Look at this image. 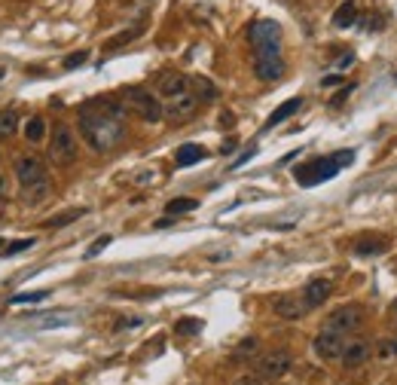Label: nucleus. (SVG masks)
Wrapping results in <instances>:
<instances>
[{
  "label": "nucleus",
  "instance_id": "obj_1",
  "mask_svg": "<svg viewBox=\"0 0 397 385\" xmlns=\"http://www.w3.org/2000/svg\"><path fill=\"white\" fill-rule=\"evenodd\" d=\"M80 135L95 153H111L125 138V104L98 95L80 107Z\"/></svg>",
  "mask_w": 397,
  "mask_h": 385
},
{
  "label": "nucleus",
  "instance_id": "obj_2",
  "mask_svg": "<svg viewBox=\"0 0 397 385\" xmlns=\"http://www.w3.org/2000/svg\"><path fill=\"white\" fill-rule=\"evenodd\" d=\"M351 162H354L351 150H340V153H330V156H318V159H312V162L297 169V183L300 187H318V183L336 178V174Z\"/></svg>",
  "mask_w": 397,
  "mask_h": 385
},
{
  "label": "nucleus",
  "instance_id": "obj_3",
  "mask_svg": "<svg viewBox=\"0 0 397 385\" xmlns=\"http://www.w3.org/2000/svg\"><path fill=\"white\" fill-rule=\"evenodd\" d=\"M248 40H251V46H254V58L281 55V24L272 22V19L251 22Z\"/></svg>",
  "mask_w": 397,
  "mask_h": 385
},
{
  "label": "nucleus",
  "instance_id": "obj_4",
  "mask_svg": "<svg viewBox=\"0 0 397 385\" xmlns=\"http://www.w3.org/2000/svg\"><path fill=\"white\" fill-rule=\"evenodd\" d=\"M80 156V141L67 122H58L49 135V159L55 165H74Z\"/></svg>",
  "mask_w": 397,
  "mask_h": 385
},
{
  "label": "nucleus",
  "instance_id": "obj_5",
  "mask_svg": "<svg viewBox=\"0 0 397 385\" xmlns=\"http://www.w3.org/2000/svg\"><path fill=\"white\" fill-rule=\"evenodd\" d=\"M123 104L129 107L134 116H141V122H159L162 120V102L153 95V92L141 89V86H132L123 92Z\"/></svg>",
  "mask_w": 397,
  "mask_h": 385
},
{
  "label": "nucleus",
  "instance_id": "obj_6",
  "mask_svg": "<svg viewBox=\"0 0 397 385\" xmlns=\"http://www.w3.org/2000/svg\"><path fill=\"white\" fill-rule=\"evenodd\" d=\"M291 364H293L291 351L275 349V351H266V355L254 364V373L260 376V379H281V376L291 370Z\"/></svg>",
  "mask_w": 397,
  "mask_h": 385
},
{
  "label": "nucleus",
  "instance_id": "obj_7",
  "mask_svg": "<svg viewBox=\"0 0 397 385\" xmlns=\"http://www.w3.org/2000/svg\"><path fill=\"white\" fill-rule=\"evenodd\" d=\"M199 104L202 102L193 95V89L190 92H181V95H174V98H165L162 116H165V120H172V122H183V120H190V116L199 111Z\"/></svg>",
  "mask_w": 397,
  "mask_h": 385
},
{
  "label": "nucleus",
  "instance_id": "obj_8",
  "mask_svg": "<svg viewBox=\"0 0 397 385\" xmlns=\"http://www.w3.org/2000/svg\"><path fill=\"white\" fill-rule=\"evenodd\" d=\"M361 318H364V312H361V306H340L336 312L327 315V321H324V328L327 330H333V333H351V330H358L361 328Z\"/></svg>",
  "mask_w": 397,
  "mask_h": 385
},
{
  "label": "nucleus",
  "instance_id": "obj_9",
  "mask_svg": "<svg viewBox=\"0 0 397 385\" xmlns=\"http://www.w3.org/2000/svg\"><path fill=\"white\" fill-rule=\"evenodd\" d=\"M15 178H19L22 187H31V183H40V181H46V162L40 156H22L19 162H15Z\"/></svg>",
  "mask_w": 397,
  "mask_h": 385
},
{
  "label": "nucleus",
  "instance_id": "obj_10",
  "mask_svg": "<svg viewBox=\"0 0 397 385\" xmlns=\"http://www.w3.org/2000/svg\"><path fill=\"white\" fill-rule=\"evenodd\" d=\"M315 351H318V358H324V361H340L342 358V349H345V337L342 333H333V330H321L318 337H315Z\"/></svg>",
  "mask_w": 397,
  "mask_h": 385
},
{
  "label": "nucleus",
  "instance_id": "obj_11",
  "mask_svg": "<svg viewBox=\"0 0 397 385\" xmlns=\"http://www.w3.org/2000/svg\"><path fill=\"white\" fill-rule=\"evenodd\" d=\"M330 294H333L330 279H312L306 288H302V303H306V309H318L330 300Z\"/></svg>",
  "mask_w": 397,
  "mask_h": 385
},
{
  "label": "nucleus",
  "instance_id": "obj_12",
  "mask_svg": "<svg viewBox=\"0 0 397 385\" xmlns=\"http://www.w3.org/2000/svg\"><path fill=\"white\" fill-rule=\"evenodd\" d=\"M342 367L345 370H358V367H364L370 361V342L367 340H354V342H345L342 349Z\"/></svg>",
  "mask_w": 397,
  "mask_h": 385
},
{
  "label": "nucleus",
  "instance_id": "obj_13",
  "mask_svg": "<svg viewBox=\"0 0 397 385\" xmlns=\"http://www.w3.org/2000/svg\"><path fill=\"white\" fill-rule=\"evenodd\" d=\"M156 92L162 98H174V95H181V92H190V77L187 74H177V71H165L156 83Z\"/></svg>",
  "mask_w": 397,
  "mask_h": 385
},
{
  "label": "nucleus",
  "instance_id": "obj_14",
  "mask_svg": "<svg viewBox=\"0 0 397 385\" xmlns=\"http://www.w3.org/2000/svg\"><path fill=\"white\" fill-rule=\"evenodd\" d=\"M272 309H275L278 318H284V321H300V318L309 312L306 303H302V297H293V294L278 297L275 303H272Z\"/></svg>",
  "mask_w": 397,
  "mask_h": 385
},
{
  "label": "nucleus",
  "instance_id": "obj_15",
  "mask_svg": "<svg viewBox=\"0 0 397 385\" xmlns=\"http://www.w3.org/2000/svg\"><path fill=\"white\" fill-rule=\"evenodd\" d=\"M254 74L263 83H275L281 80L284 74V58L281 55H263V58H254Z\"/></svg>",
  "mask_w": 397,
  "mask_h": 385
},
{
  "label": "nucleus",
  "instance_id": "obj_16",
  "mask_svg": "<svg viewBox=\"0 0 397 385\" xmlns=\"http://www.w3.org/2000/svg\"><path fill=\"white\" fill-rule=\"evenodd\" d=\"M388 251V239L385 236H373V232H367V236H361L354 241V254L358 257H376V254H385Z\"/></svg>",
  "mask_w": 397,
  "mask_h": 385
},
{
  "label": "nucleus",
  "instance_id": "obj_17",
  "mask_svg": "<svg viewBox=\"0 0 397 385\" xmlns=\"http://www.w3.org/2000/svg\"><path fill=\"white\" fill-rule=\"evenodd\" d=\"M22 196H25V205H40V202H46L49 196H53V183L46 181H40V183H31V187H22Z\"/></svg>",
  "mask_w": 397,
  "mask_h": 385
},
{
  "label": "nucleus",
  "instance_id": "obj_18",
  "mask_svg": "<svg viewBox=\"0 0 397 385\" xmlns=\"http://www.w3.org/2000/svg\"><path fill=\"white\" fill-rule=\"evenodd\" d=\"M302 107V98H291V102H284L281 107H275L272 113H269V120H266V129H275L278 122H284L287 116H293Z\"/></svg>",
  "mask_w": 397,
  "mask_h": 385
},
{
  "label": "nucleus",
  "instance_id": "obj_19",
  "mask_svg": "<svg viewBox=\"0 0 397 385\" xmlns=\"http://www.w3.org/2000/svg\"><path fill=\"white\" fill-rule=\"evenodd\" d=\"M205 159V150H202L199 144H183V147H177V153H174V162L181 165V169H187V165H196Z\"/></svg>",
  "mask_w": 397,
  "mask_h": 385
},
{
  "label": "nucleus",
  "instance_id": "obj_20",
  "mask_svg": "<svg viewBox=\"0 0 397 385\" xmlns=\"http://www.w3.org/2000/svg\"><path fill=\"white\" fill-rule=\"evenodd\" d=\"M354 19H358V4H354V0H345L340 10L333 13V24H336V28H351Z\"/></svg>",
  "mask_w": 397,
  "mask_h": 385
},
{
  "label": "nucleus",
  "instance_id": "obj_21",
  "mask_svg": "<svg viewBox=\"0 0 397 385\" xmlns=\"http://www.w3.org/2000/svg\"><path fill=\"white\" fill-rule=\"evenodd\" d=\"M190 89H193V95H196L199 102H214L217 98V86L214 83H208L205 77H190Z\"/></svg>",
  "mask_w": 397,
  "mask_h": 385
},
{
  "label": "nucleus",
  "instance_id": "obj_22",
  "mask_svg": "<svg viewBox=\"0 0 397 385\" xmlns=\"http://www.w3.org/2000/svg\"><path fill=\"white\" fill-rule=\"evenodd\" d=\"M86 214V208H71V211H62V214H53L46 220V227L49 230H62V227H67V223H74V220H80V217Z\"/></svg>",
  "mask_w": 397,
  "mask_h": 385
},
{
  "label": "nucleus",
  "instance_id": "obj_23",
  "mask_svg": "<svg viewBox=\"0 0 397 385\" xmlns=\"http://www.w3.org/2000/svg\"><path fill=\"white\" fill-rule=\"evenodd\" d=\"M46 135V120L43 116H31L28 122H25V138L31 141V144H37V141H43Z\"/></svg>",
  "mask_w": 397,
  "mask_h": 385
},
{
  "label": "nucleus",
  "instance_id": "obj_24",
  "mask_svg": "<svg viewBox=\"0 0 397 385\" xmlns=\"http://www.w3.org/2000/svg\"><path fill=\"white\" fill-rule=\"evenodd\" d=\"M19 129V116L15 111H0V141H10Z\"/></svg>",
  "mask_w": 397,
  "mask_h": 385
},
{
  "label": "nucleus",
  "instance_id": "obj_25",
  "mask_svg": "<svg viewBox=\"0 0 397 385\" xmlns=\"http://www.w3.org/2000/svg\"><path fill=\"white\" fill-rule=\"evenodd\" d=\"M199 208V202L196 199H172V202L165 205V214H187V211H196Z\"/></svg>",
  "mask_w": 397,
  "mask_h": 385
},
{
  "label": "nucleus",
  "instance_id": "obj_26",
  "mask_svg": "<svg viewBox=\"0 0 397 385\" xmlns=\"http://www.w3.org/2000/svg\"><path fill=\"white\" fill-rule=\"evenodd\" d=\"M49 297V290H28V294H15L10 303L15 306H22V303H40V300H46Z\"/></svg>",
  "mask_w": 397,
  "mask_h": 385
},
{
  "label": "nucleus",
  "instance_id": "obj_27",
  "mask_svg": "<svg viewBox=\"0 0 397 385\" xmlns=\"http://www.w3.org/2000/svg\"><path fill=\"white\" fill-rule=\"evenodd\" d=\"M174 330L181 333V337H187V333H199L202 330V321H199V318H183V321L174 324Z\"/></svg>",
  "mask_w": 397,
  "mask_h": 385
},
{
  "label": "nucleus",
  "instance_id": "obj_28",
  "mask_svg": "<svg viewBox=\"0 0 397 385\" xmlns=\"http://www.w3.org/2000/svg\"><path fill=\"white\" fill-rule=\"evenodd\" d=\"M31 245H37V241H34V239H19V241H6V248L0 251V254H6V257H10V254H22V251H28Z\"/></svg>",
  "mask_w": 397,
  "mask_h": 385
},
{
  "label": "nucleus",
  "instance_id": "obj_29",
  "mask_svg": "<svg viewBox=\"0 0 397 385\" xmlns=\"http://www.w3.org/2000/svg\"><path fill=\"white\" fill-rule=\"evenodd\" d=\"M141 31H144V24H138V28H134V31H125V34H120V37H113V40H111V43H107V49H116V46H123V43H129V40H134V37H138V34H141Z\"/></svg>",
  "mask_w": 397,
  "mask_h": 385
},
{
  "label": "nucleus",
  "instance_id": "obj_30",
  "mask_svg": "<svg viewBox=\"0 0 397 385\" xmlns=\"http://www.w3.org/2000/svg\"><path fill=\"white\" fill-rule=\"evenodd\" d=\"M86 58H89V52H86V49H83V52H74V55H67V58H64V68H67V71L80 68V64L86 62Z\"/></svg>",
  "mask_w": 397,
  "mask_h": 385
},
{
  "label": "nucleus",
  "instance_id": "obj_31",
  "mask_svg": "<svg viewBox=\"0 0 397 385\" xmlns=\"http://www.w3.org/2000/svg\"><path fill=\"white\" fill-rule=\"evenodd\" d=\"M111 241H113L111 236H101V239H95V245H92V248L86 251V257H89V260H92V257H98V254H101V251H104L107 245H111Z\"/></svg>",
  "mask_w": 397,
  "mask_h": 385
},
{
  "label": "nucleus",
  "instance_id": "obj_32",
  "mask_svg": "<svg viewBox=\"0 0 397 385\" xmlns=\"http://www.w3.org/2000/svg\"><path fill=\"white\" fill-rule=\"evenodd\" d=\"M251 351H257V337H248V340H242V346L235 349V355L244 358V355H251Z\"/></svg>",
  "mask_w": 397,
  "mask_h": 385
},
{
  "label": "nucleus",
  "instance_id": "obj_33",
  "mask_svg": "<svg viewBox=\"0 0 397 385\" xmlns=\"http://www.w3.org/2000/svg\"><path fill=\"white\" fill-rule=\"evenodd\" d=\"M4 199H10V178L0 172V202H4Z\"/></svg>",
  "mask_w": 397,
  "mask_h": 385
},
{
  "label": "nucleus",
  "instance_id": "obj_34",
  "mask_svg": "<svg viewBox=\"0 0 397 385\" xmlns=\"http://www.w3.org/2000/svg\"><path fill=\"white\" fill-rule=\"evenodd\" d=\"M232 385H263V379L260 376H239Z\"/></svg>",
  "mask_w": 397,
  "mask_h": 385
},
{
  "label": "nucleus",
  "instance_id": "obj_35",
  "mask_svg": "<svg viewBox=\"0 0 397 385\" xmlns=\"http://www.w3.org/2000/svg\"><path fill=\"white\" fill-rule=\"evenodd\" d=\"M251 156H254V150H248V153H242L239 159H235V165H232V172H235V169H239V165H244V162H248V159H251Z\"/></svg>",
  "mask_w": 397,
  "mask_h": 385
},
{
  "label": "nucleus",
  "instance_id": "obj_36",
  "mask_svg": "<svg viewBox=\"0 0 397 385\" xmlns=\"http://www.w3.org/2000/svg\"><path fill=\"white\" fill-rule=\"evenodd\" d=\"M232 150H235V141H226V144L221 147V153H232Z\"/></svg>",
  "mask_w": 397,
  "mask_h": 385
},
{
  "label": "nucleus",
  "instance_id": "obj_37",
  "mask_svg": "<svg viewBox=\"0 0 397 385\" xmlns=\"http://www.w3.org/2000/svg\"><path fill=\"white\" fill-rule=\"evenodd\" d=\"M333 83H342L340 74H336V77H327V80H324V86H333Z\"/></svg>",
  "mask_w": 397,
  "mask_h": 385
},
{
  "label": "nucleus",
  "instance_id": "obj_38",
  "mask_svg": "<svg viewBox=\"0 0 397 385\" xmlns=\"http://www.w3.org/2000/svg\"><path fill=\"white\" fill-rule=\"evenodd\" d=\"M4 245H6V241H4V239H0V251H4Z\"/></svg>",
  "mask_w": 397,
  "mask_h": 385
},
{
  "label": "nucleus",
  "instance_id": "obj_39",
  "mask_svg": "<svg viewBox=\"0 0 397 385\" xmlns=\"http://www.w3.org/2000/svg\"><path fill=\"white\" fill-rule=\"evenodd\" d=\"M0 80H4V68H0Z\"/></svg>",
  "mask_w": 397,
  "mask_h": 385
}]
</instances>
